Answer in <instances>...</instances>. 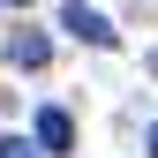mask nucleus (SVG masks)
I'll list each match as a JSON object with an SVG mask.
<instances>
[{"instance_id":"nucleus-1","label":"nucleus","mask_w":158,"mask_h":158,"mask_svg":"<svg viewBox=\"0 0 158 158\" xmlns=\"http://www.w3.org/2000/svg\"><path fill=\"white\" fill-rule=\"evenodd\" d=\"M60 23L83 38V45H113V23H106L98 8H83V0H68V8H60Z\"/></svg>"},{"instance_id":"nucleus-2","label":"nucleus","mask_w":158,"mask_h":158,"mask_svg":"<svg viewBox=\"0 0 158 158\" xmlns=\"http://www.w3.org/2000/svg\"><path fill=\"white\" fill-rule=\"evenodd\" d=\"M38 151H53V158L75 151V121H68L60 106H45V113H38Z\"/></svg>"},{"instance_id":"nucleus-3","label":"nucleus","mask_w":158,"mask_h":158,"mask_svg":"<svg viewBox=\"0 0 158 158\" xmlns=\"http://www.w3.org/2000/svg\"><path fill=\"white\" fill-rule=\"evenodd\" d=\"M45 53H53V38H45V30H15V38H8V60H15V68H38Z\"/></svg>"},{"instance_id":"nucleus-4","label":"nucleus","mask_w":158,"mask_h":158,"mask_svg":"<svg viewBox=\"0 0 158 158\" xmlns=\"http://www.w3.org/2000/svg\"><path fill=\"white\" fill-rule=\"evenodd\" d=\"M0 158H45L38 143H23V135H8V143H0Z\"/></svg>"},{"instance_id":"nucleus-5","label":"nucleus","mask_w":158,"mask_h":158,"mask_svg":"<svg viewBox=\"0 0 158 158\" xmlns=\"http://www.w3.org/2000/svg\"><path fill=\"white\" fill-rule=\"evenodd\" d=\"M151 158H158V128H151Z\"/></svg>"},{"instance_id":"nucleus-6","label":"nucleus","mask_w":158,"mask_h":158,"mask_svg":"<svg viewBox=\"0 0 158 158\" xmlns=\"http://www.w3.org/2000/svg\"><path fill=\"white\" fill-rule=\"evenodd\" d=\"M8 8H30V0H8Z\"/></svg>"}]
</instances>
